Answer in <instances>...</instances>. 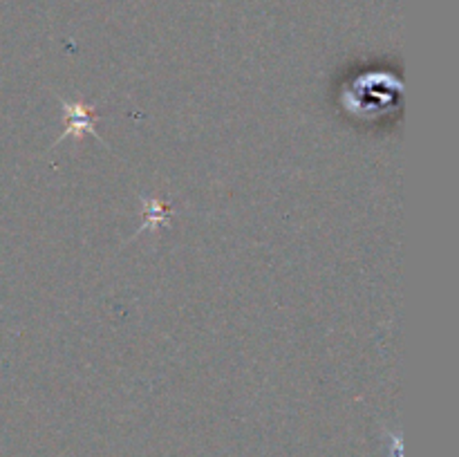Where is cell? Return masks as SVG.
I'll use <instances>...</instances> for the list:
<instances>
[{"mask_svg":"<svg viewBox=\"0 0 459 457\" xmlns=\"http://www.w3.org/2000/svg\"><path fill=\"white\" fill-rule=\"evenodd\" d=\"M58 101H61L63 119H65L67 124H65V130L58 134L56 142L52 143V148L58 146L61 142H65V137L79 139V137H83V134H92L97 142H101L103 146H106V142L101 139V134H99L97 128H94V108L92 106H85V103H81V101H70V99H65V97H58Z\"/></svg>","mask_w":459,"mask_h":457,"instance_id":"cell-1","label":"cell"},{"mask_svg":"<svg viewBox=\"0 0 459 457\" xmlns=\"http://www.w3.org/2000/svg\"><path fill=\"white\" fill-rule=\"evenodd\" d=\"M143 204V211H146V222L142 224V228H139L137 233H134L133 237H137L139 233L148 231V228H157L161 227V224L166 222V220L170 218V209L169 206L161 204L160 200H151V197H139Z\"/></svg>","mask_w":459,"mask_h":457,"instance_id":"cell-2","label":"cell"}]
</instances>
